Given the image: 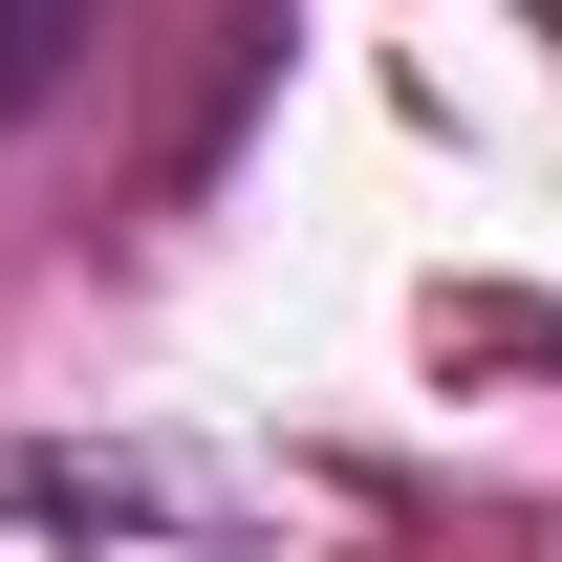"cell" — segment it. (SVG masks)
Here are the masks:
<instances>
[{
	"mask_svg": "<svg viewBox=\"0 0 562 562\" xmlns=\"http://www.w3.org/2000/svg\"><path fill=\"white\" fill-rule=\"evenodd\" d=\"M66 44H87V0H0V109H44V87H66Z\"/></svg>",
	"mask_w": 562,
	"mask_h": 562,
	"instance_id": "6da1fadb",
	"label": "cell"
}]
</instances>
